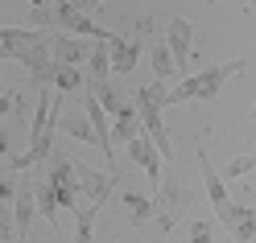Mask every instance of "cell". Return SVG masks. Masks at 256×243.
<instances>
[{
	"label": "cell",
	"instance_id": "obj_1",
	"mask_svg": "<svg viewBox=\"0 0 256 243\" xmlns=\"http://www.w3.org/2000/svg\"><path fill=\"white\" fill-rule=\"evenodd\" d=\"M58 111H62V95L54 87H42L38 95V111H34V128H29V149L21 157H8V169L21 173V169H34L46 165L50 157V140H54V128H58Z\"/></svg>",
	"mask_w": 256,
	"mask_h": 243
},
{
	"label": "cell",
	"instance_id": "obj_2",
	"mask_svg": "<svg viewBox=\"0 0 256 243\" xmlns=\"http://www.w3.org/2000/svg\"><path fill=\"white\" fill-rule=\"evenodd\" d=\"M240 70H248L244 58H232V62H219V66L211 70H198V74H182L178 83L166 87V107H178V103H190V99H211V95L228 83V78H236Z\"/></svg>",
	"mask_w": 256,
	"mask_h": 243
},
{
	"label": "cell",
	"instance_id": "obj_3",
	"mask_svg": "<svg viewBox=\"0 0 256 243\" xmlns=\"http://www.w3.org/2000/svg\"><path fill=\"white\" fill-rule=\"evenodd\" d=\"M34 210H38V198H34V177H29V169H21L17 190H12V235H17V243H25L29 223H34Z\"/></svg>",
	"mask_w": 256,
	"mask_h": 243
},
{
	"label": "cell",
	"instance_id": "obj_4",
	"mask_svg": "<svg viewBox=\"0 0 256 243\" xmlns=\"http://www.w3.org/2000/svg\"><path fill=\"white\" fill-rule=\"evenodd\" d=\"M166 50L174 58L178 74H190V58H194V29H190L186 17H174L170 29H166Z\"/></svg>",
	"mask_w": 256,
	"mask_h": 243
},
{
	"label": "cell",
	"instance_id": "obj_5",
	"mask_svg": "<svg viewBox=\"0 0 256 243\" xmlns=\"http://www.w3.org/2000/svg\"><path fill=\"white\" fill-rule=\"evenodd\" d=\"M83 111H87V124H91V132H95V144H100L104 157L112 161V149H116V144H112V124H108L104 103L95 99V91H91L87 83H83Z\"/></svg>",
	"mask_w": 256,
	"mask_h": 243
},
{
	"label": "cell",
	"instance_id": "obj_6",
	"mask_svg": "<svg viewBox=\"0 0 256 243\" xmlns=\"http://www.w3.org/2000/svg\"><path fill=\"white\" fill-rule=\"evenodd\" d=\"M42 37H46V29H34V25H0V58L21 62V54Z\"/></svg>",
	"mask_w": 256,
	"mask_h": 243
},
{
	"label": "cell",
	"instance_id": "obj_7",
	"mask_svg": "<svg viewBox=\"0 0 256 243\" xmlns=\"http://www.w3.org/2000/svg\"><path fill=\"white\" fill-rule=\"evenodd\" d=\"M194 157H198V165H202V182H206V194H211V206H215V215H219V223H223V219L232 215V206H236V202L228 198V190H223V173L211 169V161H206L202 149H198Z\"/></svg>",
	"mask_w": 256,
	"mask_h": 243
},
{
	"label": "cell",
	"instance_id": "obj_8",
	"mask_svg": "<svg viewBox=\"0 0 256 243\" xmlns=\"http://www.w3.org/2000/svg\"><path fill=\"white\" fill-rule=\"evenodd\" d=\"M128 157H132L136 165H140V169H145V173L153 177V186L162 190V153H157V144H153V140H149L145 132L128 140Z\"/></svg>",
	"mask_w": 256,
	"mask_h": 243
},
{
	"label": "cell",
	"instance_id": "obj_9",
	"mask_svg": "<svg viewBox=\"0 0 256 243\" xmlns=\"http://www.w3.org/2000/svg\"><path fill=\"white\" fill-rule=\"evenodd\" d=\"M50 50H54V62H66V66H83L91 58V41L74 37V33H50Z\"/></svg>",
	"mask_w": 256,
	"mask_h": 243
},
{
	"label": "cell",
	"instance_id": "obj_10",
	"mask_svg": "<svg viewBox=\"0 0 256 243\" xmlns=\"http://www.w3.org/2000/svg\"><path fill=\"white\" fill-rule=\"evenodd\" d=\"M108 58H112V70L116 74H128L136 70V58H140V41H128V37H108Z\"/></svg>",
	"mask_w": 256,
	"mask_h": 243
},
{
	"label": "cell",
	"instance_id": "obj_11",
	"mask_svg": "<svg viewBox=\"0 0 256 243\" xmlns=\"http://www.w3.org/2000/svg\"><path fill=\"white\" fill-rule=\"evenodd\" d=\"M108 124H112V144H128L132 136H140V116H136L132 103H120Z\"/></svg>",
	"mask_w": 256,
	"mask_h": 243
},
{
	"label": "cell",
	"instance_id": "obj_12",
	"mask_svg": "<svg viewBox=\"0 0 256 243\" xmlns=\"http://www.w3.org/2000/svg\"><path fill=\"white\" fill-rule=\"evenodd\" d=\"M223 227H228V235L236 243H252V235H256V210L252 206H232V215L223 219Z\"/></svg>",
	"mask_w": 256,
	"mask_h": 243
},
{
	"label": "cell",
	"instance_id": "obj_13",
	"mask_svg": "<svg viewBox=\"0 0 256 243\" xmlns=\"http://www.w3.org/2000/svg\"><path fill=\"white\" fill-rule=\"evenodd\" d=\"M104 202H87L74 210V243H91V231H95V219H100Z\"/></svg>",
	"mask_w": 256,
	"mask_h": 243
},
{
	"label": "cell",
	"instance_id": "obj_14",
	"mask_svg": "<svg viewBox=\"0 0 256 243\" xmlns=\"http://www.w3.org/2000/svg\"><path fill=\"white\" fill-rule=\"evenodd\" d=\"M83 83H87V74L78 70V66H66V62H58V66H54V91H58V95L83 91Z\"/></svg>",
	"mask_w": 256,
	"mask_h": 243
},
{
	"label": "cell",
	"instance_id": "obj_15",
	"mask_svg": "<svg viewBox=\"0 0 256 243\" xmlns=\"http://www.w3.org/2000/svg\"><path fill=\"white\" fill-rule=\"evenodd\" d=\"M87 66H91V78H87V83H108V74H112L108 41H91V58H87Z\"/></svg>",
	"mask_w": 256,
	"mask_h": 243
},
{
	"label": "cell",
	"instance_id": "obj_16",
	"mask_svg": "<svg viewBox=\"0 0 256 243\" xmlns=\"http://www.w3.org/2000/svg\"><path fill=\"white\" fill-rule=\"evenodd\" d=\"M124 206H128V215H132L136 227H145L149 219H157V202L145 198V194H124Z\"/></svg>",
	"mask_w": 256,
	"mask_h": 243
},
{
	"label": "cell",
	"instance_id": "obj_17",
	"mask_svg": "<svg viewBox=\"0 0 256 243\" xmlns=\"http://www.w3.org/2000/svg\"><path fill=\"white\" fill-rule=\"evenodd\" d=\"M153 70H157V83H174V78H182L178 66H174V58L166 50V41H153Z\"/></svg>",
	"mask_w": 256,
	"mask_h": 243
},
{
	"label": "cell",
	"instance_id": "obj_18",
	"mask_svg": "<svg viewBox=\"0 0 256 243\" xmlns=\"http://www.w3.org/2000/svg\"><path fill=\"white\" fill-rule=\"evenodd\" d=\"M252 165H256V153H244V157H232V165L223 169V177H232V182H236V177H244V173H248Z\"/></svg>",
	"mask_w": 256,
	"mask_h": 243
},
{
	"label": "cell",
	"instance_id": "obj_19",
	"mask_svg": "<svg viewBox=\"0 0 256 243\" xmlns=\"http://www.w3.org/2000/svg\"><path fill=\"white\" fill-rule=\"evenodd\" d=\"M25 103V91H4L0 95V116H8V111H17Z\"/></svg>",
	"mask_w": 256,
	"mask_h": 243
},
{
	"label": "cell",
	"instance_id": "obj_20",
	"mask_svg": "<svg viewBox=\"0 0 256 243\" xmlns=\"http://www.w3.org/2000/svg\"><path fill=\"white\" fill-rule=\"evenodd\" d=\"M211 239V223H194V231H190V243H206Z\"/></svg>",
	"mask_w": 256,
	"mask_h": 243
},
{
	"label": "cell",
	"instance_id": "obj_21",
	"mask_svg": "<svg viewBox=\"0 0 256 243\" xmlns=\"http://www.w3.org/2000/svg\"><path fill=\"white\" fill-rule=\"evenodd\" d=\"M4 153H8V132L0 128V157H4Z\"/></svg>",
	"mask_w": 256,
	"mask_h": 243
},
{
	"label": "cell",
	"instance_id": "obj_22",
	"mask_svg": "<svg viewBox=\"0 0 256 243\" xmlns=\"http://www.w3.org/2000/svg\"><path fill=\"white\" fill-rule=\"evenodd\" d=\"M248 8H252V12H256V0H248Z\"/></svg>",
	"mask_w": 256,
	"mask_h": 243
},
{
	"label": "cell",
	"instance_id": "obj_23",
	"mask_svg": "<svg viewBox=\"0 0 256 243\" xmlns=\"http://www.w3.org/2000/svg\"><path fill=\"white\" fill-rule=\"evenodd\" d=\"M206 4H215V0H206Z\"/></svg>",
	"mask_w": 256,
	"mask_h": 243
},
{
	"label": "cell",
	"instance_id": "obj_24",
	"mask_svg": "<svg viewBox=\"0 0 256 243\" xmlns=\"http://www.w3.org/2000/svg\"><path fill=\"white\" fill-rule=\"evenodd\" d=\"M252 116H256V107H252Z\"/></svg>",
	"mask_w": 256,
	"mask_h": 243
}]
</instances>
